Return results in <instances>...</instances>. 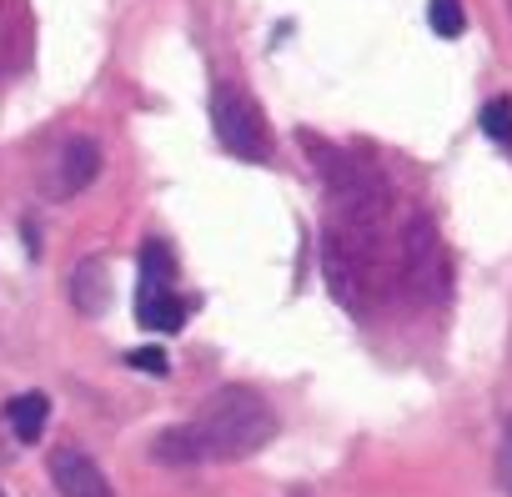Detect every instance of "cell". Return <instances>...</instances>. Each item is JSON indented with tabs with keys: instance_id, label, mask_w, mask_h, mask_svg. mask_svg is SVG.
Returning a JSON list of instances; mask_svg holds the SVG:
<instances>
[{
	"instance_id": "cell-14",
	"label": "cell",
	"mask_w": 512,
	"mask_h": 497,
	"mask_svg": "<svg viewBox=\"0 0 512 497\" xmlns=\"http://www.w3.org/2000/svg\"><path fill=\"white\" fill-rule=\"evenodd\" d=\"M497 482L512 492V417H507V437H502V447H497Z\"/></svg>"
},
{
	"instance_id": "cell-13",
	"label": "cell",
	"mask_w": 512,
	"mask_h": 497,
	"mask_svg": "<svg viewBox=\"0 0 512 497\" xmlns=\"http://www.w3.org/2000/svg\"><path fill=\"white\" fill-rule=\"evenodd\" d=\"M126 362H131L136 372H156V377L166 372V352H161V347H136V352H126Z\"/></svg>"
},
{
	"instance_id": "cell-11",
	"label": "cell",
	"mask_w": 512,
	"mask_h": 497,
	"mask_svg": "<svg viewBox=\"0 0 512 497\" xmlns=\"http://www.w3.org/2000/svg\"><path fill=\"white\" fill-rule=\"evenodd\" d=\"M427 21L442 41H457L467 31V11H462V0H427Z\"/></svg>"
},
{
	"instance_id": "cell-9",
	"label": "cell",
	"mask_w": 512,
	"mask_h": 497,
	"mask_svg": "<svg viewBox=\"0 0 512 497\" xmlns=\"http://www.w3.org/2000/svg\"><path fill=\"white\" fill-rule=\"evenodd\" d=\"M136 322H141V327H156V332H176V327L186 322V302H181L176 292H151V287H141Z\"/></svg>"
},
{
	"instance_id": "cell-4",
	"label": "cell",
	"mask_w": 512,
	"mask_h": 497,
	"mask_svg": "<svg viewBox=\"0 0 512 497\" xmlns=\"http://www.w3.org/2000/svg\"><path fill=\"white\" fill-rule=\"evenodd\" d=\"M46 467H51V482H56L61 497H111L106 472H101L81 447H56Z\"/></svg>"
},
{
	"instance_id": "cell-7",
	"label": "cell",
	"mask_w": 512,
	"mask_h": 497,
	"mask_svg": "<svg viewBox=\"0 0 512 497\" xmlns=\"http://www.w3.org/2000/svg\"><path fill=\"white\" fill-rule=\"evenodd\" d=\"M151 457H156V462H166V467H191V462H201L206 452H201L196 422H181V427L156 432V437H151Z\"/></svg>"
},
{
	"instance_id": "cell-3",
	"label": "cell",
	"mask_w": 512,
	"mask_h": 497,
	"mask_svg": "<svg viewBox=\"0 0 512 497\" xmlns=\"http://www.w3.org/2000/svg\"><path fill=\"white\" fill-rule=\"evenodd\" d=\"M96 176H101V146H96L91 136H71V141L56 146V156H51V166H46V196H51V201H71V196H81Z\"/></svg>"
},
{
	"instance_id": "cell-10",
	"label": "cell",
	"mask_w": 512,
	"mask_h": 497,
	"mask_svg": "<svg viewBox=\"0 0 512 497\" xmlns=\"http://www.w3.org/2000/svg\"><path fill=\"white\" fill-rule=\"evenodd\" d=\"M141 277H146L141 287H151V292H171V282H176V257L161 236H151L141 246Z\"/></svg>"
},
{
	"instance_id": "cell-1",
	"label": "cell",
	"mask_w": 512,
	"mask_h": 497,
	"mask_svg": "<svg viewBox=\"0 0 512 497\" xmlns=\"http://www.w3.org/2000/svg\"><path fill=\"white\" fill-rule=\"evenodd\" d=\"M196 437H201V452L216 457V462H241L251 452H262L272 437H277V417L267 407L262 392L251 387H221L201 417H196Z\"/></svg>"
},
{
	"instance_id": "cell-6",
	"label": "cell",
	"mask_w": 512,
	"mask_h": 497,
	"mask_svg": "<svg viewBox=\"0 0 512 497\" xmlns=\"http://www.w3.org/2000/svg\"><path fill=\"white\" fill-rule=\"evenodd\" d=\"M402 257H407V282L422 292L432 282V262H437V226L427 216H417L407 226V241H402Z\"/></svg>"
},
{
	"instance_id": "cell-5",
	"label": "cell",
	"mask_w": 512,
	"mask_h": 497,
	"mask_svg": "<svg viewBox=\"0 0 512 497\" xmlns=\"http://www.w3.org/2000/svg\"><path fill=\"white\" fill-rule=\"evenodd\" d=\"M71 307L81 312V317H106L111 312V297H116V287H111V262L106 257H86L76 272H71Z\"/></svg>"
},
{
	"instance_id": "cell-2",
	"label": "cell",
	"mask_w": 512,
	"mask_h": 497,
	"mask_svg": "<svg viewBox=\"0 0 512 497\" xmlns=\"http://www.w3.org/2000/svg\"><path fill=\"white\" fill-rule=\"evenodd\" d=\"M211 126H216V141L241 156V161H267L272 156V131H267V116L246 91L236 86H216L211 96Z\"/></svg>"
},
{
	"instance_id": "cell-15",
	"label": "cell",
	"mask_w": 512,
	"mask_h": 497,
	"mask_svg": "<svg viewBox=\"0 0 512 497\" xmlns=\"http://www.w3.org/2000/svg\"><path fill=\"white\" fill-rule=\"evenodd\" d=\"M0 497H6V492H0Z\"/></svg>"
},
{
	"instance_id": "cell-12",
	"label": "cell",
	"mask_w": 512,
	"mask_h": 497,
	"mask_svg": "<svg viewBox=\"0 0 512 497\" xmlns=\"http://www.w3.org/2000/svg\"><path fill=\"white\" fill-rule=\"evenodd\" d=\"M482 131L492 141H512V96H497L482 106Z\"/></svg>"
},
{
	"instance_id": "cell-8",
	"label": "cell",
	"mask_w": 512,
	"mask_h": 497,
	"mask_svg": "<svg viewBox=\"0 0 512 497\" xmlns=\"http://www.w3.org/2000/svg\"><path fill=\"white\" fill-rule=\"evenodd\" d=\"M6 422H11L16 437L36 442V437L46 432V422H51V397H46V392H21V397H11V402H6Z\"/></svg>"
}]
</instances>
